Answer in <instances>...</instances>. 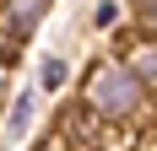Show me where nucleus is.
Returning a JSON list of instances; mask_svg holds the SVG:
<instances>
[{"label": "nucleus", "mask_w": 157, "mask_h": 151, "mask_svg": "<svg viewBox=\"0 0 157 151\" xmlns=\"http://www.w3.org/2000/svg\"><path fill=\"white\" fill-rule=\"evenodd\" d=\"M76 108H87L98 124L109 130H125V135H141V130H157V97L141 76L125 65L119 49L98 54L87 70H81L76 87Z\"/></svg>", "instance_id": "f257e3e1"}, {"label": "nucleus", "mask_w": 157, "mask_h": 151, "mask_svg": "<svg viewBox=\"0 0 157 151\" xmlns=\"http://www.w3.org/2000/svg\"><path fill=\"white\" fill-rule=\"evenodd\" d=\"M49 11H54V0H0V32L16 43H33V32L44 27Z\"/></svg>", "instance_id": "f03ea898"}, {"label": "nucleus", "mask_w": 157, "mask_h": 151, "mask_svg": "<svg viewBox=\"0 0 157 151\" xmlns=\"http://www.w3.org/2000/svg\"><path fill=\"white\" fill-rule=\"evenodd\" d=\"M38 103H44V92H38V87H22V92H11V103L0 108V130H6L11 140H22V135L33 130V119H38Z\"/></svg>", "instance_id": "7ed1b4c3"}, {"label": "nucleus", "mask_w": 157, "mask_h": 151, "mask_svg": "<svg viewBox=\"0 0 157 151\" xmlns=\"http://www.w3.org/2000/svg\"><path fill=\"white\" fill-rule=\"evenodd\" d=\"M119 54H125V65L141 76L146 87H152V97H157V38H141V32H130V38H119Z\"/></svg>", "instance_id": "20e7f679"}, {"label": "nucleus", "mask_w": 157, "mask_h": 151, "mask_svg": "<svg viewBox=\"0 0 157 151\" xmlns=\"http://www.w3.org/2000/svg\"><path fill=\"white\" fill-rule=\"evenodd\" d=\"M65 87H71V65H65L60 54H44V60H38V92H44V97H60Z\"/></svg>", "instance_id": "39448f33"}, {"label": "nucleus", "mask_w": 157, "mask_h": 151, "mask_svg": "<svg viewBox=\"0 0 157 151\" xmlns=\"http://www.w3.org/2000/svg\"><path fill=\"white\" fill-rule=\"evenodd\" d=\"M125 16H130L125 0H98V6H92V32H119Z\"/></svg>", "instance_id": "423d86ee"}, {"label": "nucleus", "mask_w": 157, "mask_h": 151, "mask_svg": "<svg viewBox=\"0 0 157 151\" xmlns=\"http://www.w3.org/2000/svg\"><path fill=\"white\" fill-rule=\"evenodd\" d=\"M130 27L141 38H157V0H130Z\"/></svg>", "instance_id": "0eeeda50"}, {"label": "nucleus", "mask_w": 157, "mask_h": 151, "mask_svg": "<svg viewBox=\"0 0 157 151\" xmlns=\"http://www.w3.org/2000/svg\"><path fill=\"white\" fill-rule=\"evenodd\" d=\"M6 103H11V65L0 60V108H6Z\"/></svg>", "instance_id": "6e6552de"}]
</instances>
